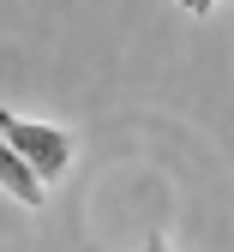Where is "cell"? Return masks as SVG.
Here are the masks:
<instances>
[{
  "label": "cell",
  "instance_id": "obj_1",
  "mask_svg": "<svg viewBox=\"0 0 234 252\" xmlns=\"http://www.w3.org/2000/svg\"><path fill=\"white\" fill-rule=\"evenodd\" d=\"M0 138L30 162V174H36L42 186L72 168V138H66L60 126H48V120H24V114H12V108H0Z\"/></svg>",
  "mask_w": 234,
  "mask_h": 252
},
{
  "label": "cell",
  "instance_id": "obj_2",
  "mask_svg": "<svg viewBox=\"0 0 234 252\" xmlns=\"http://www.w3.org/2000/svg\"><path fill=\"white\" fill-rule=\"evenodd\" d=\"M0 192H12L24 210H42L48 204V192H42V180L36 174H30V162H24V156L6 144V138H0Z\"/></svg>",
  "mask_w": 234,
  "mask_h": 252
},
{
  "label": "cell",
  "instance_id": "obj_3",
  "mask_svg": "<svg viewBox=\"0 0 234 252\" xmlns=\"http://www.w3.org/2000/svg\"><path fill=\"white\" fill-rule=\"evenodd\" d=\"M174 6H180V12H192V18H204V12L216 6V0H174Z\"/></svg>",
  "mask_w": 234,
  "mask_h": 252
},
{
  "label": "cell",
  "instance_id": "obj_4",
  "mask_svg": "<svg viewBox=\"0 0 234 252\" xmlns=\"http://www.w3.org/2000/svg\"><path fill=\"white\" fill-rule=\"evenodd\" d=\"M144 252H168V240H162V234H144Z\"/></svg>",
  "mask_w": 234,
  "mask_h": 252
}]
</instances>
